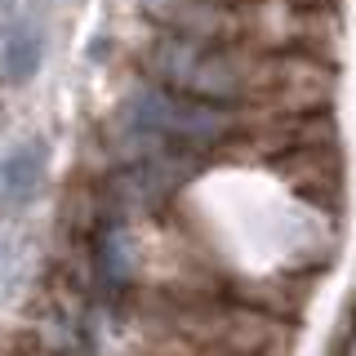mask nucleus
<instances>
[{
	"label": "nucleus",
	"mask_w": 356,
	"mask_h": 356,
	"mask_svg": "<svg viewBox=\"0 0 356 356\" xmlns=\"http://www.w3.org/2000/svg\"><path fill=\"white\" fill-rule=\"evenodd\" d=\"M40 58H44V36L36 18L18 14L0 31V76H5V85H27L40 72Z\"/></svg>",
	"instance_id": "4"
},
{
	"label": "nucleus",
	"mask_w": 356,
	"mask_h": 356,
	"mask_svg": "<svg viewBox=\"0 0 356 356\" xmlns=\"http://www.w3.org/2000/svg\"><path fill=\"white\" fill-rule=\"evenodd\" d=\"M44 170H49V143L44 138H27L18 147H9V156L0 161V209L22 214L40 196Z\"/></svg>",
	"instance_id": "3"
},
{
	"label": "nucleus",
	"mask_w": 356,
	"mask_h": 356,
	"mask_svg": "<svg viewBox=\"0 0 356 356\" xmlns=\"http://www.w3.org/2000/svg\"><path fill=\"white\" fill-rule=\"evenodd\" d=\"M18 18V9H14V0H0V31L9 27V22Z\"/></svg>",
	"instance_id": "6"
},
{
	"label": "nucleus",
	"mask_w": 356,
	"mask_h": 356,
	"mask_svg": "<svg viewBox=\"0 0 356 356\" xmlns=\"http://www.w3.org/2000/svg\"><path fill=\"white\" fill-rule=\"evenodd\" d=\"M143 18L156 31H174V36L192 40H250V0L241 5H222V0H138Z\"/></svg>",
	"instance_id": "2"
},
{
	"label": "nucleus",
	"mask_w": 356,
	"mask_h": 356,
	"mask_svg": "<svg viewBox=\"0 0 356 356\" xmlns=\"http://www.w3.org/2000/svg\"><path fill=\"white\" fill-rule=\"evenodd\" d=\"M272 170L294 187L307 205H316L321 214H339L343 196H348V165H343L339 138L325 143H298V147L281 152L272 161Z\"/></svg>",
	"instance_id": "1"
},
{
	"label": "nucleus",
	"mask_w": 356,
	"mask_h": 356,
	"mask_svg": "<svg viewBox=\"0 0 356 356\" xmlns=\"http://www.w3.org/2000/svg\"><path fill=\"white\" fill-rule=\"evenodd\" d=\"M18 236L9 227H0V285H9V276H14V267H18Z\"/></svg>",
	"instance_id": "5"
},
{
	"label": "nucleus",
	"mask_w": 356,
	"mask_h": 356,
	"mask_svg": "<svg viewBox=\"0 0 356 356\" xmlns=\"http://www.w3.org/2000/svg\"><path fill=\"white\" fill-rule=\"evenodd\" d=\"M222 5H241V0H222Z\"/></svg>",
	"instance_id": "7"
}]
</instances>
